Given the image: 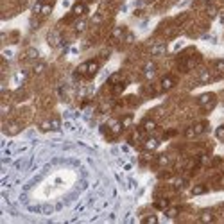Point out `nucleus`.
<instances>
[{
  "label": "nucleus",
  "instance_id": "f257e3e1",
  "mask_svg": "<svg viewBox=\"0 0 224 224\" xmlns=\"http://www.w3.org/2000/svg\"><path fill=\"white\" fill-rule=\"evenodd\" d=\"M199 104L212 108V106H213V95H212V93H203V95L199 97Z\"/></svg>",
  "mask_w": 224,
  "mask_h": 224
},
{
  "label": "nucleus",
  "instance_id": "f03ea898",
  "mask_svg": "<svg viewBox=\"0 0 224 224\" xmlns=\"http://www.w3.org/2000/svg\"><path fill=\"white\" fill-rule=\"evenodd\" d=\"M172 86H174V79H172L170 75H167V77H163L162 79V90L163 92H169Z\"/></svg>",
  "mask_w": 224,
  "mask_h": 224
},
{
  "label": "nucleus",
  "instance_id": "7ed1b4c3",
  "mask_svg": "<svg viewBox=\"0 0 224 224\" xmlns=\"http://www.w3.org/2000/svg\"><path fill=\"white\" fill-rule=\"evenodd\" d=\"M99 70V63L97 61H88V70H86V75H95Z\"/></svg>",
  "mask_w": 224,
  "mask_h": 224
},
{
  "label": "nucleus",
  "instance_id": "20e7f679",
  "mask_svg": "<svg viewBox=\"0 0 224 224\" xmlns=\"http://www.w3.org/2000/svg\"><path fill=\"white\" fill-rule=\"evenodd\" d=\"M158 138H147V140H145V149H147V151H154V149H156V147H158Z\"/></svg>",
  "mask_w": 224,
  "mask_h": 224
},
{
  "label": "nucleus",
  "instance_id": "39448f33",
  "mask_svg": "<svg viewBox=\"0 0 224 224\" xmlns=\"http://www.w3.org/2000/svg\"><path fill=\"white\" fill-rule=\"evenodd\" d=\"M163 52H165V45H163V43H158V45H154V47L151 48V54H152V56H162Z\"/></svg>",
  "mask_w": 224,
  "mask_h": 224
},
{
  "label": "nucleus",
  "instance_id": "423d86ee",
  "mask_svg": "<svg viewBox=\"0 0 224 224\" xmlns=\"http://www.w3.org/2000/svg\"><path fill=\"white\" fill-rule=\"evenodd\" d=\"M109 127H111V131H113V133H120V131L124 129L122 122H115V120H111V122H109Z\"/></svg>",
  "mask_w": 224,
  "mask_h": 224
},
{
  "label": "nucleus",
  "instance_id": "0eeeda50",
  "mask_svg": "<svg viewBox=\"0 0 224 224\" xmlns=\"http://www.w3.org/2000/svg\"><path fill=\"white\" fill-rule=\"evenodd\" d=\"M143 129L149 131V133H152V131L156 129V122H154V120H145V122H143Z\"/></svg>",
  "mask_w": 224,
  "mask_h": 224
},
{
  "label": "nucleus",
  "instance_id": "6e6552de",
  "mask_svg": "<svg viewBox=\"0 0 224 224\" xmlns=\"http://www.w3.org/2000/svg\"><path fill=\"white\" fill-rule=\"evenodd\" d=\"M84 11H86V5L84 4H75V7H74V15L75 16H81Z\"/></svg>",
  "mask_w": 224,
  "mask_h": 224
},
{
  "label": "nucleus",
  "instance_id": "1a4fd4ad",
  "mask_svg": "<svg viewBox=\"0 0 224 224\" xmlns=\"http://www.w3.org/2000/svg\"><path fill=\"white\" fill-rule=\"evenodd\" d=\"M48 43H50L52 47H56V45L59 43V34H56V32H50V34H48Z\"/></svg>",
  "mask_w": 224,
  "mask_h": 224
},
{
  "label": "nucleus",
  "instance_id": "9d476101",
  "mask_svg": "<svg viewBox=\"0 0 224 224\" xmlns=\"http://www.w3.org/2000/svg\"><path fill=\"white\" fill-rule=\"evenodd\" d=\"M206 13H208V16H210V18H215V16L219 15V11H217V7H213V5H208V9H206Z\"/></svg>",
  "mask_w": 224,
  "mask_h": 224
},
{
  "label": "nucleus",
  "instance_id": "9b49d317",
  "mask_svg": "<svg viewBox=\"0 0 224 224\" xmlns=\"http://www.w3.org/2000/svg\"><path fill=\"white\" fill-rule=\"evenodd\" d=\"M86 29V20H79L75 23V32H82Z\"/></svg>",
  "mask_w": 224,
  "mask_h": 224
},
{
  "label": "nucleus",
  "instance_id": "f8f14e48",
  "mask_svg": "<svg viewBox=\"0 0 224 224\" xmlns=\"http://www.w3.org/2000/svg\"><path fill=\"white\" fill-rule=\"evenodd\" d=\"M199 79H201V82H210V72H208V70H203L201 75H199Z\"/></svg>",
  "mask_w": 224,
  "mask_h": 224
},
{
  "label": "nucleus",
  "instance_id": "ddd939ff",
  "mask_svg": "<svg viewBox=\"0 0 224 224\" xmlns=\"http://www.w3.org/2000/svg\"><path fill=\"white\" fill-rule=\"evenodd\" d=\"M50 13H52V5H50V4H45L43 9H41V15L47 16V15H50Z\"/></svg>",
  "mask_w": 224,
  "mask_h": 224
},
{
  "label": "nucleus",
  "instance_id": "4468645a",
  "mask_svg": "<svg viewBox=\"0 0 224 224\" xmlns=\"http://www.w3.org/2000/svg\"><path fill=\"white\" fill-rule=\"evenodd\" d=\"M27 58H29V59H36V58H38V50H36V48H29V50H27Z\"/></svg>",
  "mask_w": 224,
  "mask_h": 224
},
{
  "label": "nucleus",
  "instance_id": "2eb2a0df",
  "mask_svg": "<svg viewBox=\"0 0 224 224\" xmlns=\"http://www.w3.org/2000/svg\"><path fill=\"white\" fill-rule=\"evenodd\" d=\"M204 129H206V125H204V124H196V125H194V131H196V135L203 133Z\"/></svg>",
  "mask_w": 224,
  "mask_h": 224
},
{
  "label": "nucleus",
  "instance_id": "dca6fc26",
  "mask_svg": "<svg viewBox=\"0 0 224 224\" xmlns=\"http://www.w3.org/2000/svg\"><path fill=\"white\" fill-rule=\"evenodd\" d=\"M201 221H204V222H212V221H213V217H212V213H210V212H206V213L201 215Z\"/></svg>",
  "mask_w": 224,
  "mask_h": 224
},
{
  "label": "nucleus",
  "instance_id": "f3484780",
  "mask_svg": "<svg viewBox=\"0 0 224 224\" xmlns=\"http://www.w3.org/2000/svg\"><path fill=\"white\" fill-rule=\"evenodd\" d=\"M41 9H43L41 2H36V4H34V7H32V13H34V15H40V13H41Z\"/></svg>",
  "mask_w": 224,
  "mask_h": 224
},
{
  "label": "nucleus",
  "instance_id": "a211bd4d",
  "mask_svg": "<svg viewBox=\"0 0 224 224\" xmlns=\"http://www.w3.org/2000/svg\"><path fill=\"white\" fill-rule=\"evenodd\" d=\"M203 192H204V186H201V185L194 186V190H192V194H194V196H199V194H203Z\"/></svg>",
  "mask_w": 224,
  "mask_h": 224
},
{
  "label": "nucleus",
  "instance_id": "6ab92c4d",
  "mask_svg": "<svg viewBox=\"0 0 224 224\" xmlns=\"http://www.w3.org/2000/svg\"><path fill=\"white\" fill-rule=\"evenodd\" d=\"M45 70V63H38L36 66H34V74H41Z\"/></svg>",
  "mask_w": 224,
  "mask_h": 224
},
{
  "label": "nucleus",
  "instance_id": "aec40b11",
  "mask_svg": "<svg viewBox=\"0 0 224 224\" xmlns=\"http://www.w3.org/2000/svg\"><path fill=\"white\" fill-rule=\"evenodd\" d=\"M131 122H133V119H131V117H125V119L122 120V125H124V129H125V127H129V125H131Z\"/></svg>",
  "mask_w": 224,
  "mask_h": 224
},
{
  "label": "nucleus",
  "instance_id": "412c9836",
  "mask_svg": "<svg viewBox=\"0 0 224 224\" xmlns=\"http://www.w3.org/2000/svg\"><path fill=\"white\" fill-rule=\"evenodd\" d=\"M167 215H169V217H176V215H178V210H176V208H169V210H167Z\"/></svg>",
  "mask_w": 224,
  "mask_h": 224
},
{
  "label": "nucleus",
  "instance_id": "4be33fe9",
  "mask_svg": "<svg viewBox=\"0 0 224 224\" xmlns=\"http://www.w3.org/2000/svg\"><path fill=\"white\" fill-rule=\"evenodd\" d=\"M215 133H217V136H219V138L222 140V138H224V125H221V127H217V131H215Z\"/></svg>",
  "mask_w": 224,
  "mask_h": 224
},
{
  "label": "nucleus",
  "instance_id": "5701e85b",
  "mask_svg": "<svg viewBox=\"0 0 224 224\" xmlns=\"http://www.w3.org/2000/svg\"><path fill=\"white\" fill-rule=\"evenodd\" d=\"M122 32H124V29L119 27V29H115V31H113V36H115V38H122Z\"/></svg>",
  "mask_w": 224,
  "mask_h": 224
},
{
  "label": "nucleus",
  "instance_id": "b1692460",
  "mask_svg": "<svg viewBox=\"0 0 224 224\" xmlns=\"http://www.w3.org/2000/svg\"><path fill=\"white\" fill-rule=\"evenodd\" d=\"M143 221H145V222H158V217H154V215H149V217H145Z\"/></svg>",
  "mask_w": 224,
  "mask_h": 224
},
{
  "label": "nucleus",
  "instance_id": "393cba45",
  "mask_svg": "<svg viewBox=\"0 0 224 224\" xmlns=\"http://www.w3.org/2000/svg\"><path fill=\"white\" fill-rule=\"evenodd\" d=\"M52 129H59V127H61V122H59V120H52Z\"/></svg>",
  "mask_w": 224,
  "mask_h": 224
},
{
  "label": "nucleus",
  "instance_id": "a878e982",
  "mask_svg": "<svg viewBox=\"0 0 224 224\" xmlns=\"http://www.w3.org/2000/svg\"><path fill=\"white\" fill-rule=\"evenodd\" d=\"M125 41H127V43H131V41H135V34H131V32H129V34L125 36Z\"/></svg>",
  "mask_w": 224,
  "mask_h": 224
},
{
  "label": "nucleus",
  "instance_id": "bb28decb",
  "mask_svg": "<svg viewBox=\"0 0 224 224\" xmlns=\"http://www.w3.org/2000/svg\"><path fill=\"white\" fill-rule=\"evenodd\" d=\"M167 162H169L167 156H162V158H160V163H162V165H167Z\"/></svg>",
  "mask_w": 224,
  "mask_h": 224
},
{
  "label": "nucleus",
  "instance_id": "cd10ccee",
  "mask_svg": "<svg viewBox=\"0 0 224 224\" xmlns=\"http://www.w3.org/2000/svg\"><path fill=\"white\" fill-rule=\"evenodd\" d=\"M217 68H221V70H224V61H217Z\"/></svg>",
  "mask_w": 224,
  "mask_h": 224
},
{
  "label": "nucleus",
  "instance_id": "c85d7f7f",
  "mask_svg": "<svg viewBox=\"0 0 224 224\" xmlns=\"http://www.w3.org/2000/svg\"><path fill=\"white\" fill-rule=\"evenodd\" d=\"M199 2H208V0H199Z\"/></svg>",
  "mask_w": 224,
  "mask_h": 224
}]
</instances>
